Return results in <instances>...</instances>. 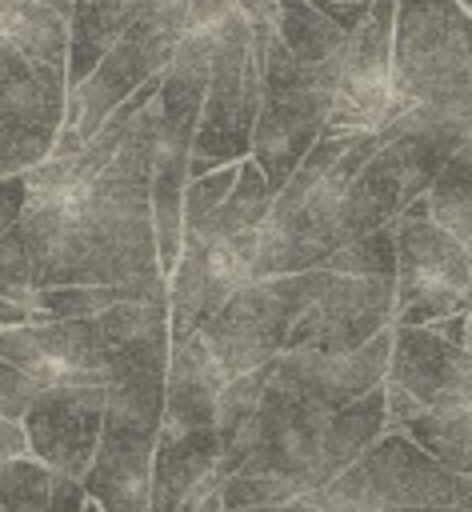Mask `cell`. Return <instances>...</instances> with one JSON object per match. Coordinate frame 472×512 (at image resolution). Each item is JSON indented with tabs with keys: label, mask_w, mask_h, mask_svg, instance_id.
<instances>
[{
	"label": "cell",
	"mask_w": 472,
	"mask_h": 512,
	"mask_svg": "<svg viewBox=\"0 0 472 512\" xmlns=\"http://www.w3.org/2000/svg\"><path fill=\"white\" fill-rule=\"evenodd\" d=\"M28 456V436H24V424H12L0 416V464L4 460H20Z\"/></svg>",
	"instance_id": "f546056e"
},
{
	"label": "cell",
	"mask_w": 472,
	"mask_h": 512,
	"mask_svg": "<svg viewBox=\"0 0 472 512\" xmlns=\"http://www.w3.org/2000/svg\"><path fill=\"white\" fill-rule=\"evenodd\" d=\"M448 316H472V248L432 216L400 220L392 328H428Z\"/></svg>",
	"instance_id": "ba28073f"
},
{
	"label": "cell",
	"mask_w": 472,
	"mask_h": 512,
	"mask_svg": "<svg viewBox=\"0 0 472 512\" xmlns=\"http://www.w3.org/2000/svg\"><path fill=\"white\" fill-rule=\"evenodd\" d=\"M468 352H472V316H468Z\"/></svg>",
	"instance_id": "836d02e7"
},
{
	"label": "cell",
	"mask_w": 472,
	"mask_h": 512,
	"mask_svg": "<svg viewBox=\"0 0 472 512\" xmlns=\"http://www.w3.org/2000/svg\"><path fill=\"white\" fill-rule=\"evenodd\" d=\"M24 204H28V180H24V176L0 180V240H4V236L12 232V224L20 220Z\"/></svg>",
	"instance_id": "4316f807"
},
{
	"label": "cell",
	"mask_w": 472,
	"mask_h": 512,
	"mask_svg": "<svg viewBox=\"0 0 472 512\" xmlns=\"http://www.w3.org/2000/svg\"><path fill=\"white\" fill-rule=\"evenodd\" d=\"M220 436L204 432H160L152 456L148 512H204L220 488Z\"/></svg>",
	"instance_id": "9a60e30c"
},
{
	"label": "cell",
	"mask_w": 472,
	"mask_h": 512,
	"mask_svg": "<svg viewBox=\"0 0 472 512\" xmlns=\"http://www.w3.org/2000/svg\"><path fill=\"white\" fill-rule=\"evenodd\" d=\"M0 360L20 368L36 388L100 384L108 388L104 336L92 320H48L0 332Z\"/></svg>",
	"instance_id": "4fadbf2b"
},
{
	"label": "cell",
	"mask_w": 472,
	"mask_h": 512,
	"mask_svg": "<svg viewBox=\"0 0 472 512\" xmlns=\"http://www.w3.org/2000/svg\"><path fill=\"white\" fill-rule=\"evenodd\" d=\"M104 408H108V388L100 384L40 388L24 416L28 456L48 464L52 472L84 480L100 448Z\"/></svg>",
	"instance_id": "7c38bea8"
},
{
	"label": "cell",
	"mask_w": 472,
	"mask_h": 512,
	"mask_svg": "<svg viewBox=\"0 0 472 512\" xmlns=\"http://www.w3.org/2000/svg\"><path fill=\"white\" fill-rule=\"evenodd\" d=\"M328 284V268L320 272H296V276H272L244 284L192 340L204 352L208 368L220 384H232L264 364H272L296 328V320L308 312V304Z\"/></svg>",
	"instance_id": "5b68a950"
},
{
	"label": "cell",
	"mask_w": 472,
	"mask_h": 512,
	"mask_svg": "<svg viewBox=\"0 0 472 512\" xmlns=\"http://www.w3.org/2000/svg\"><path fill=\"white\" fill-rule=\"evenodd\" d=\"M340 4H372V0H340Z\"/></svg>",
	"instance_id": "e575fe53"
},
{
	"label": "cell",
	"mask_w": 472,
	"mask_h": 512,
	"mask_svg": "<svg viewBox=\"0 0 472 512\" xmlns=\"http://www.w3.org/2000/svg\"><path fill=\"white\" fill-rule=\"evenodd\" d=\"M152 104L108 168L60 192H28L0 240V296L28 304L48 288H116L160 276L152 228Z\"/></svg>",
	"instance_id": "6da1fadb"
},
{
	"label": "cell",
	"mask_w": 472,
	"mask_h": 512,
	"mask_svg": "<svg viewBox=\"0 0 472 512\" xmlns=\"http://www.w3.org/2000/svg\"><path fill=\"white\" fill-rule=\"evenodd\" d=\"M224 384L208 368L196 340L172 344L168 380H164V428L160 432H204L216 428V400Z\"/></svg>",
	"instance_id": "2e32d148"
},
{
	"label": "cell",
	"mask_w": 472,
	"mask_h": 512,
	"mask_svg": "<svg viewBox=\"0 0 472 512\" xmlns=\"http://www.w3.org/2000/svg\"><path fill=\"white\" fill-rule=\"evenodd\" d=\"M328 272L356 280H396V228H380L372 236L344 244L328 260Z\"/></svg>",
	"instance_id": "cb8c5ba5"
},
{
	"label": "cell",
	"mask_w": 472,
	"mask_h": 512,
	"mask_svg": "<svg viewBox=\"0 0 472 512\" xmlns=\"http://www.w3.org/2000/svg\"><path fill=\"white\" fill-rule=\"evenodd\" d=\"M428 208L440 228H448L456 240H464L472 248V136L464 140V148L448 160V168L432 184Z\"/></svg>",
	"instance_id": "7402d4cb"
},
{
	"label": "cell",
	"mask_w": 472,
	"mask_h": 512,
	"mask_svg": "<svg viewBox=\"0 0 472 512\" xmlns=\"http://www.w3.org/2000/svg\"><path fill=\"white\" fill-rule=\"evenodd\" d=\"M232 8H236V0H188V24L184 28H216Z\"/></svg>",
	"instance_id": "f1b7e54d"
},
{
	"label": "cell",
	"mask_w": 472,
	"mask_h": 512,
	"mask_svg": "<svg viewBox=\"0 0 472 512\" xmlns=\"http://www.w3.org/2000/svg\"><path fill=\"white\" fill-rule=\"evenodd\" d=\"M164 380L168 372H148L108 384L100 448L80 480L100 512H148L152 456L164 428Z\"/></svg>",
	"instance_id": "8992f818"
},
{
	"label": "cell",
	"mask_w": 472,
	"mask_h": 512,
	"mask_svg": "<svg viewBox=\"0 0 472 512\" xmlns=\"http://www.w3.org/2000/svg\"><path fill=\"white\" fill-rule=\"evenodd\" d=\"M440 340H448V344H456V348H468V316H448V320H436V324H428Z\"/></svg>",
	"instance_id": "1f68e13d"
},
{
	"label": "cell",
	"mask_w": 472,
	"mask_h": 512,
	"mask_svg": "<svg viewBox=\"0 0 472 512\" xmlns=\"http://www.w3.org/2000/svg\"><path fill=\"white\" fill-rule=\"evenodd\" d=\"M404 436L444 468L472 476V404L420 412L412 424H404Z\"/></svg>",
	"instance_id": "44dd1931"
},
{
	"label": "cell",
	"mask_w": 472,
	"mask_h": 512,
	"mask_svg": "<svg viewBox=\"0 0 472 512\" xmlns=\"http://www.w3.org/2000/svg\"><path fill=\"white\" fill-rule=\"evenodd\" d=\"M184 24H188V0H176V4H164V8H152L148 16H140L108 48V56L68 92L64 128L56 136V148H64V152L84 148L120 104H128L148 80L164 76V68L172 64V56L180 48Z\"/></svg>",
	"instance_id": "52a82bcc"
},
{
	"label": "cell",
	"mask_w": 472,
	"mask_h": 512,
	"mask_svg": "<svg viewBox=\"0 0 472 512\" xmlns=\"http://www.w3.org/2000/svg\"><path fill=\"white\" fill-rule=\"evenodd\" d=\"M396 280H356L328 272V284L296 320L284 352H324L348 356L392 328Z\"/></svg>",
	"instance_id": "8fae6325"
},
{
	"label": "cell",
	"mask_w": 472,
	"mask_h": 512,
	"mask_svg": "<svg viewBox=\"0 0 472 512\" xmlns=\"http://www.w3.org/2000/svg\"><path fill=\"white\" fill-rule=\"evenodd\" d=\"M88 492L80 480L20 456L0 464V512H84Z\"/></svg>",
	"instance_id": "d6986e66"
},
{
	"label": "cell",
	"mask_w": 472,
	"mask_h": 512,
	"mask_svg": "<svg viewBox=\"0 0 472 512\" xmlns=\"http://www.w3.org/2000/svg\"><path fill=\"white\" fill-rule=\"evenodd\" d=\"M384 412H388V432H404V424H412L424 408L404 388H396V384L384 380Z\"/></svg>",
	"instance_id": "83f0119b"
},
{
	"label": "cell",
	"mask_w": 472,
	"mask_h": 512,
	"mask_svg": "<svg viewBox=\"0 0 472 512\" xmlns=\"http://www.w3.org/2000/svg\"><path fill=\"white\" fill-rule=\"evenodd\" d=\"M220 512H248V508H280L292 500H304L288 480L276 476H228L220 488Z\"/></svg>",
	"instance_id": "d4e9b609"
},
{
	"label": "cell",
	"mask_w": 472,
	"mask_h": 512,
	"mask_svg": "<svg viewBox=\"0 0 472 512\" xmlns=\"http://www.w3.org/2000/svg\"><path fill=\"white\" fill-rule=\"evenodd\" d=\"M404 108L472 128V12L460 0L396 4L388 116Z\"/></svg>",
	"instance_id": "7a4b0ae2"
},
{
	"label": "cell",
	"mask_w": 472,
	"mask_h": 512,
	"mask_svg": "<svg viewBox=\"0 0 472 512\" xmlns=\"http://www.w3.org/2000/svg\"><path fill=\"white\" fill-rule=\"evenodd\" d=\"M396 4L400 0H372L368 20L344 40L340 80H336L324 136H368L384 124L388 104H392Z\"/></svg>",
	"instance_id": "30bf717a"
},
{
	"label": "cell",
	"mask_w": 472,
	"mask_h": 512,
	"mask_svg": "<svg viewBox=\"0 0 472 512\" xmlns=\"http://www.w3.org/2000/svg\"><path fill=\"white\" fill-rule=\"evenodd\" d=\"M68 108V72L28 60L0 36V180L24 176L56 148Z\"/></svg>",
	"instance_id": "9c48e42d"
},
{
	"label": "cell",
	"mask_w": 472,
	"mask_h": 512,
	"mask_svg": "<svg viewBox=\"0 0 472 512\" xmlns=\"http://www.w3.org/2000/svg\"><path fill=\"white\" fill-rule=\"evenodd\" d=\"M176 0H76L72 8V44H68V92L108 56V48L152 8Z\"/></svg>",
	"instance_id": "e0dca14e"
},
{
	"label": "cell",
	"mask_w": 472,
	"mask_h": 512,
	"mask_svg": "<svg viewBox=\"0 0 472 512\" xmlns=\"http://www.w3.org/2000/svg\"><path fill=\"white\" fill-rule=\"evenodd\" d=\"M276 36L292 52V60L308 72L336 68L348 40L324 12H316L312 0H276Z\"/></svg>",
	"instance_id": "ffe728a7"
},
{
	"label": "cell",
	"mask_w": 472,
	"mask_h": 512,
	"mask_svg": "<svg viewBox=\"0 0 472 512\" xmlns=\"http://www.w3.org/2000/svg\"><path fill=\"white\" fill-rule=\"evenodd\" d=\"M336 80H340V64L308 72L292 60L284 40L276 36V24L268 28L260 52V112L252 132V160L272 192H280L292 180L300 160L324 136Z\"/></svg>",
	"instance_id": "277c9868"
},
{
	"label": "cell",
	"mask_w": 472,
	"mask_h": 512,
	"mask_svg": "<svg viewBox=\"0 0 472 512\" xmlns=\"http://www.w3.org/2000/svg\"><path fill=\"white\" fill-rule=\"evenodd\" d=\"M36 392H40V388H36L20 368H12V364L0 360V416H4V420L24 424V416H28L32 400H36Z\"/></svg>",
	"instance_id": "484cf974"
},
{
	"label": "cell",
	"mask_w": 472,
	"mask_h": 512,
	"mask_svg": "<svg viewBox=\"0 0 472 512\" xmlns=\"http://www.w3.org/2000/svg\"><path fill=\"white\" fill-rule=\"evenodd\" d=\"M388 384L404 388L424 412L472 404V352L440 340L432 328H392Z\"/></svg>",
	"instance_id": "5bb4252c"
},
{
	"label": "cell",
	"mask_w": 472,
	"mask_h": 512,
	"mask_svg": "<svg viewBox=\"0 0 472 512\" xmlns=\"http://www.w3.org/2000/svg\"><path fill=\"white\" fill-rule=\"evenodd\" d=\"M76 0H0V36L28 60L68 72Z\"/></svg>",
	"instance_id": "ac0fdd59"
},
{
	"label": "cell",
	"mask_w": 472,
	"mask_h": 512,
	"mask_svg": "<svg viewBox=\"0 0 472 512\" xmlns=\"http://www.w3.org/2000/svg\"><path fill=\"white\" fill-rule=\"evenodd\" d=\"M236 172H240V164H228L200 180H188V188H184V248L216 244V216L236 184Z\"/></svg>",
	"instance_id": "603a6c76"
},
{
	"label": "cell",
	"mask_w": 472,
	"mask_h": 512,
	"mask_svg": "<svg viewBox=\"0 0 472 512\" xmlns=\"http://www.w3.org/2000/svg\"><path fill=\"white\" fill-rule=\"evenodd\" d=\"M304 500L320 512H472V476L444 468L404 432H384L348 472Z\"/></svg>",
	"instance_id": "3957f363"
},
{
	"label": "cell",
	"mask_w": 472,
	"mask_h": 512,
	"mask_svg": "<svg viewBox=\"0 0 472 512\" xmlns=\"http://www.w3.org/2000/svg\"><path fill=\"white\" fill-rule=\"evenodd\" d=\"M24 324H36V312L28 304H16L8 296H0V332L8 328H24Z\"/></svg>",
	"instance_id": "4dcf8cb0"
},
{
	"label": "cell",
	"mask_w": 472,
	"mask_h": 512,
	"mask_svg": "<svg viewBox=\"0 0 472 512\" xmlns=\"http://www.w3.org/2000/svg\"><path fill=\"white\" fill-rule=\"evenodd\" d=\"M248 512H320L312 500H292V504H280V508H248Z\"/></svg>",
	"instance_id": "d6a6232c"
}]
</instances>
